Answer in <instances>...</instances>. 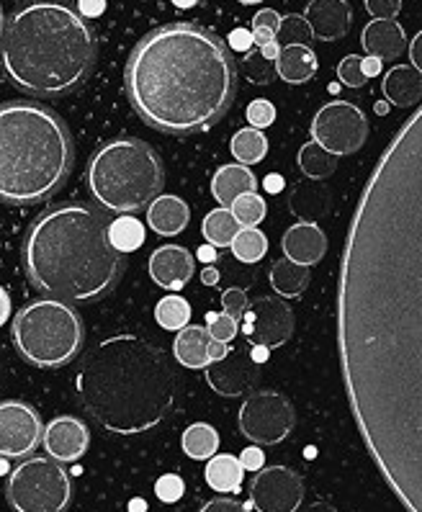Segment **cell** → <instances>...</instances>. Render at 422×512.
<instances>
[{"instance_id": "obj_12", "label": "cell", "mask_w": 422, "mask_h": 512, "mask_svg": "<svg viewBox=\"0 0 422 512\" xmlns=\"http://www.w3.org/2000/svg\"><path fill=\"white\" fill-rule=\"evenodd\" d=\"M44 422L29 402L3 399L0 402V456L29 458L42 446Z\"/></svg>"}, {"instance_id": "obj_27", "label": "cell", "mask_w": 422, "mask_h": 512, "mask_svg": "<svg viewBox=\"0 0 422 512\" xmlns=\"http://www.w3.org/2000/svg\"><path fill=\"white\" fill-rule=\"evenodd\" d=\"M206 484H209L214 492H240L242 479H245V466L237 456L232 453H219V456L209 458V464H206Z\"/></svg>"}, {"instance_id": "obj_32", "label": "cell", "mask_w": 422, "mask_h": 512, "mask_svg": "<svg viewBox=\"0 0 422 512\" xmlns=\"http://www.w3.org/2000/svg\"><path fill=\"white\" fill-rule=\"evenodd\" d=\"M181 446L183 453L193 461H209L219 451V433L211 428L209 422H193L191 428H186V433H183Z\"/></svg>"}, {"instance_id": "obj_3", "label": "cell", "mask_w": 422, "mask_h": 512, "mask_svg": "<svg viewBox=\"0 0 422 512\" xmlns=\"http://www.w3.org/2000/svg\"><path fill=\"white\" fill-rule=\"evenodd\" d=\"M109 224L103 209L80 201L42 211L21 245L31 286L67 304L103 299L124 273V255L111 245Z\"/></svg>"}, {"instance_id": "obj_20", "label": "cell", "mask_w": 422, "mask_h": 512, "mask_svg": "<svg viewBox=\"0 0 422 512\" xmlns=\"http://www.w3.org/2000/svg\"><path fill=\"white\" fill-rule=\"evenodd\" d=\"M361 44L363 52L379 60H397L402 52H407V37L404 29L397 21L374 19L371 24L363 26L361 31Z\"/></svg>"}, {"instance_id": "obj_24", "label": "cell", "mask_w": 422, "mask_h": 512, "mask_svg": "<svg viewBox=\"0 0 422 512\" xmlns=\"http://www.w3.org/2000/svg\"><path fill=\"white\" fill-rule=\"evenodd\" d=\"M258 188L255 183V175L248 165L232 163V165H222V168L214 173V181H211V193H214V199L219 201L222 206L230 209L240 196L245 193H253Z\"/></svg>"}, {"instance_id": "obj_58", "label": "cell", "mask_w": 422, "mask_h": 512, "mask_svg": "<svg viewBox=\"0 0 422 512\" xmlns=\"http://www.w3.org/2000/svg\"><path fill=\"white\" fill-rule=\"evenodd\" d=\"M376 114H386V103H376Z\"/></svg>"}, {"instance_id": "obj_42", "label": "cell", "mask_w": 422, "mask_h": 512, "mask_svg": "<svg viewBox=\"0 0 422 512\" xmlns=\"http://www.w3.org/2000/svg\"><path fill=\"white\" fill-rule=\"evenodd\" d=\"M245 116H248L250 127L268 129L273 121H276V106H273L271 101H266V98H258V101L250 103L248 111H245Z\"/></svg>"}, {"instance_id": "obj_26", "label": "cell", "mask_w": 422, "mask_h": 512, "mask_svg": "<svg viewBox=\"0 0 422 512\" xmlns=\"http://www.w3.org/2000/svg\"><path fill=\"white\" fill-rule=\"evenodd\" d=\"M211 340L214 338H211L206 327H201V325L183 327L173 343L175 361L186 368H206L211 363V358H209Z\"/></svg>"}, {"instance_id": "obj_35", "label": "cell", "mask_w": 422, "mask_h": 512, "mask_svg": "<svg viewBox=\"0 0 422 512\" xmlns=\"http://www.w3.org/2000/svg\"><path fill=\"white\" fill-rule=\"evenodd\" d=\"M155 320L163 330L181 332L183 327L191 325V304H188V299H183V296L178 294L165 296V299L157 302Z\"/></svg>"}, {"instance_id": "obj_54", "label": "cell", "mask_w": 422, "mask_h": 512, "mask_svg": "<svg viewBox=\"0 0 422 512\" xmlns=\"http://www.w3.org/2000/svg\"><path fill=\"white\" fill-rule=\"evenodd\" d=\"M219 278H222V276H219L217 268H206L204 276H201V281H204L206 286H217V284H219Z\"/></svg>"}, {"instance_id": "obj_52", "label": "cell", "mask_w": 422, "mask_h": 512, "mask_svg": "<svg viewBox=\"0 0 422 512\" xmlns=\"http://www.w3.org/2000/svg\"><path fill=\"white\" fill-rule=\"evenodd\" d=\"M227 353H230V348H227V343H219V340H211V345H209V358H211V363H214V361H222V358L227 356Z\"/></svg>"}, {"instance_id": "obj_44", "label": "cell", "mask_w": 422, "mask_h": 512, "mask_svg": "<svg viewBox=\"0 0 422 512\" xmlns=\"http://www.w3.org/2000/svg\"><path fill=\"white\" fill-rule=\"evenodd\" d=\"M222 307H224V312L230 314V317H235L237 322L245 320V314H248V309H250V299H248V294H245V289H237V286H232V289L224 291Z\"/></svg>"}, {"instance_id": "obj_15", "label": "cell", "mask_w": 422, "mask_h": 512, "mask_svg": "<svg viewBox=\"0 0 422 512\" xmlns=\"http://www.w3.org/2000/svg\"><path fill=\"white\" fill-rule=\"evenodd\" d=\"M260 379V363L253 358V350H230L222 361L206 366V384L219 397H242L255 389Z\"/></svg>"}, {"instance_id": "obj_22", "label": "cell", "mask_w": 422, "mask_h": 512, "mask_svg": "<svg viewBox=\"0 0 422 512\" xmlns=\"http://www.w3.org/2000/svg\"><path fill=\"white\" fill-rule=\"evenodd\" d=\"M191 222V209L181 196H157L147 206V227L160 237L181 235Z\"/></svg>"}, {"instance_id": "obj_45", "label": "cell", "mask_w": 422, "mask_h": 512, "mask_svg": "<svg viewBox=\"0 0 422 512\" xmlns=\"http://www.w3.org/2000/svg\"><path fill=\"white\" fill-rule=\"evenodd\" d=\"M366 11L374 19L397 21L399 11H402V0H366Z\"/></svg>"}, {"instance_id": "obj_5", "label": "cell", "mask_w": 422, "mask_h": 512, "mask_svg": "<svg viewBox=\"0 0 422 512\" xmlns=\"http://www.w3.org/2000/svg\"><path fill=\"white\" fill-rule=\"evenodd\" d=\"M96 31L62 0H31L6 21L0 67L19 91L57 98L75 91L96 65Z\"/></svg>"}, {"instance_id": "obj_30", "label": "cell", "mask_w": 422, "mask_h": 512, "mask_svg": "<svg viewBox=\"0 0 422 512\" xmlns=\"http://www.w3.org/2000/svg\"><path fill=\"white\" fill-rule=\"evenodd\" d=\"M296 163H299V170H302L307 178H312V181H325V178H330V175L338 170V155L312 139V142L302 145Z\"/></svg>"}, {"instance_id": "obj_43", "label": "cell", "mask_w": 422, "mask_h": 512, "mask_svg": "<svg viewBox=\"0 0 422 512\" xmlns=\"http://www.w3.org/2000/svg\"><path fill=\"white\" fill-rule=\"evenodd\" d=\"M183 492H186V484H183V479L178 474L160 476V479H157V484H155L157 500L168 502V505H173V502L181 500Z\"/></svg>"}, {"instance_id": "obj_36", "label": "cell", "mask_w": 422, "mask_h": 512, "mask_svg": "<svg viewBox=\"0 0 422 512\" xmlns=\"http://www.w3.org/2000/svg\"><path fill=\"white\" fill-rule=\"evenodd\" d=\"M268 253V237L258 227H242L232 242V255L240 263H260Z\"/></svg>"}, {"instance_id": "obj_21", "label": "cell", "mask_w": 422, "mask_h": 512, "mask_svg": "<svg viewBox=\"0 0 422 512\" xmlns=\"http://www.w3.org/2000/svg\"><path fill=\"white\" fill-rule=\"evenodd\" d=\"M332 196L327 191V186H322V181H312V178H304V181L296 183L291 188L289 196V209L299 222L317 224L320 219H325L330 214Z\"/></svg>"}, {"instance_id": "obj_28", "label": "cell", "mask_w": 422, "mask_h": 512, "mask_svg": "<svg viewBox=\"0 0 422 512\" xmlns=\"http://www.w3.org/2000/svg\"><path fill=\"white\" fill-rule=\"evenodd\" d=\"M278 55H281V42H271L266 47H255L242 57V73L248 75L250 83L268 85L278 75Z\"/></svg>"}, {"instance_id": "obj_38", "label": "cell", "mask_w": 422, "mask_h": 512, "mask_svg": "<svg viewBox=\"0 0 422 512\" xmlns=\"http://www.w3.org/2000/svg\"><path fill=\"white\" fill-rule=\"evenodd\" d=\"M281 13L276 8H263L255 13L253 19V39L255 47H266V44L278 42V31H281Z\"/></svg>"}, {"instance_id": "obj_53", "label": "cell", "mask_w": 422, "mask_h": 512, "mask_svg": "<svg viewBox=\"0 0 422 512\" xmlns=\"http://www.w3.org/2000/svg\"><path fill=\"white\" fill-rule=\"evenodd\" d=\"M266 188H268V193L281 191V188H284V178H281V175H278V173H271L266 178Z\"/></svg>"}, {"instance_id": "obj_23", "label": "cell", "mask_w": 422, "mask_h": 512, "mask_svg": "<svg viewBox=\"0 0 422 512\" xmlns=\"http://www.w3.org/2000/svg\"><path fill=\"white\" fill-rule=\"evenodd\" d=\"M386 101L399 106V109H410L422 101V75L412 65H397L384 75L381 85Z\"/></svg>"}, {"instance_id": "obj_16", "label": "cell", "mask_w": 422, "mask_h": 512, "mask_svg": "<svg viewBox=\"0 0 422 512\" xmlns=\"http://www.w3.org/2000/svg\"><path fill=\"white\" fill-rule=\"evenodd\" d=\"M42 446L49 458H55L60 464H75L91 446V430L78 417L60 415L44 425Z\"/></svg>"}, {"instance_id": "obj_37", "label": "cell", "mask_w": 422, "mask_h": 512, "mask_svg": "<svg viewBox=\"0 0 422 512\" xmlns=\"http://www.w3.org/2000/svg\"><path fill=\"white\" fill-rule=\"evenodd\" d=\"M230 209L242 227H258V224L263 222L268 214L266 199H263V196H258V191L240 196V199H237Z\"/></svg>"}, {"instance_id": "obj_18", "label": "cell", "mask_w": 422, "mask_h": 512, "mask_svg": "<svg viewBox=\"0 0 422 512\" xmlns=\"http://www.w3.org/2000/svg\"><path fill=\"white\" fill-rule=\"evenodd\" d=\"M304 16L312 26L314 37L322 42H338L353 24V11H350L348 0H309Z\"/></svg>"}, {"instance_id": "obj_56", "label": "cell", "mask_w": 422, "mask_h": 512, "mask_svg": "<svg viewBox=\"0 0 422 512\" xmlns=\"http://www.w3.org/2000/svg\"><path fill=\"white\" fill-rule=\"evenodd\" d=\"M173 3L178 8H193V6H196V3H199V0H173Z\"/></svg>"}, {"instance_id": "obj_29", "label": "cell", "mask_w": 422, "mask_h": 512, "mask_svg": "<svg viewBox=\"0 0 422 512\" xmlns=\"http://www.w3.org/2000/svg\"><path fill=\"white\" fill-rule=\"evenodd\" d=\"M271 286L278 296L296 299L309 286V266H299L294 260L281 258L271 268Z\"/></svg>"}, {"instance_id": "obj_2", "label": "cell", "mask_w": 422, "mask_h": 512, "mask_svg": "<svg viewBox=\"0 0 422 512\" xmlns=\"http://www.w3.org/2000/svg\"><path fill=\"white\" fill-rule=\"evenodd\" d=\"M124 88L145 124L183 137L209 129L230 111L237 65L217 34L196 24H168L132 49Z\"/></svg>"}, {"instance_id": "obj_19", "label": "cell", "mask_w": 422, "mask_h": 512, "mask_svg": "<svg viewBox=\"0 0 422 512\" xmlns=\"http://www.w3.org/2000/svg\"><path fill=\"white\" fill-rule=\"evenodd\" d=\"M284 255L299 266H317L327 253V235L317 224L296 222L294 227L286 229Z\"/></svg>"}, {"instance_id": "obj_51", "label": "cell", "mask_w": 422, "mask_h": 512, "mask_svg": "<svg viewBox=\"0 0 422 512\" xmlns=\"http://www.w3.org/2000/svg\"><path fill=\"white\" fill-rule=\"evenodd\" d=\"M381 67H384V60H379V57H363V73H366V78H379Z\"/></svg>"}, {"instance_id": "obj_11", "label": "cell", "mask_w": 422, "mask_h": 512, "mask_svg": "<svg viewBox=\"0 0 422 512\" xmlns=\"http://www.w3.org/2000/svg\"><path fill=\"white\" fill-rule=\"evenodd\" d=\"M368 137V119L356 103L332 101L312 119V139L335 155H356Z\"/></svg>"}, {"instance_id": "obj_50", "label": "cell", "mask_w": 422, "mask_h": 512, "mask_svg": "<svg viewBox=\"0 0 422 512\" xmlns=\"http://www.w3.org/2000/svg\"><path fill=\"white\" fill-rule=\"evenodd\" d=\"M407 52H410L412 67H417V70H420V75H422V31H417V37L412 39L410 49H407Z\"/></svg>"}, {"instance_id": "obj_10", "label": "cell", "mask_w": 422, "mask_h": 512, "mask_svg": "<svg viewBox=\"0 0 422 512\" xmlns=\"http://www.w3.org/2000/svg\"><path fill=\"white\" fill-rule=\"evenodd\" d=\"M296 425L294 404L278 392H255L240 407L237 428L255 446H278Z\"/></svg>"}, {"instance_id": "obj_59", "label": "cell", "mask_w": 422, "mask_h": 512, "mask_svg": "<svg viewBox=\"0 0 422 512\" xmlns=\"http://www.w3.org/2000/svg\"><path fill=\"white\" fill-rule=\"evenodd\" d=\"M240 3H245V6H255V3H263V0H240Z\"/></svg>"}, {"instance_id": "obj_57", "label": "cell", "mask_w": 422, "mask_h": 512, "mask_svg": "<svg viewBox=\"0 0 422 512\" xmlns=\"http://www.w3.org/2000/svg\"><path fill=\"white\" fill-rule=\"evenodd\" d=\"M3 31H6V13H3V6H0V39H3Z\"/></svg>"}, {"instance_id": "obj_13", "label": "cell", "mask_w": 422, "mask_h": 512, "mask_svg": "<svg viewBox=\"0 0 422 512\" xmlns=\"http://www.w3.org/2000/svg\"><path fill=\"white\" fill-rule=\"evenodd\" d=\"M250 500L258 512H296L304 502V482L289 466H268L250 484Z\"/></svg>"}, {"instance_id": "obj_39", "label": "cell", "mask_w": 422, "mask_h": 512, "mask_svg": "<svg viewBox=\"0 0 422 512\" xmlns=\"http://www.w3.org/2000/svg\"><path fill=\"white\" fill-rule=\"evenodd\" d=\"M314 37L312 26H309L307 16H296L289 13L281 19V31H278V42L284 44H309V39Z\"/></svg>"}, {"instance_id": "obj_31", "label": "cell", "mask_w": 422, "mask_h": 512, "mask_svg": "<svg viewBox=\"0 0 422 512\" xmlns=\"http://www.w3.org/2000/svg\"><path fill=\"white\" fill-rule=\"evenodd\" d=\"M242 229V224L237 222L232 209L222 206V209L209 211L204 217V224H201V235L206 237V242L214 247H232L237 232Z\"/></svg>"}, {"instance_id": "obj_1", "label": "cell", "mask_w": 422, "mask_h": 512, "mask_svg": "<svg viewBox=\"0 0 422 512\" xmlns=\"http://www.w3.org/2000/svg\"><path fill=\"white\" fill-rule=\"evenodd\" d=\"M338 353L358 433L422 512V106L358 196L338 281Z\"/></svg>"}, {"instance_id": "obj_6", "label": "cell", "mask_w": 422, "mask_h": 512, "mask_svg": "<svg viewBox=\"0 0 422 512\" xmlns=\"http://www.w3.org/2000/svg\"><path fill=\"white\" fill-rule=\"evenodd\" d=\"M75 145L65 119L37 101L0 103V204L49 201L73 173Z\"/></svg>"}, {"instance_id": "obj_48", "label": "cell", "mask_w": 422, "mask_h": 512, "mask_svg": "<svg viewBox=\"0 0 422 512\" xmlns=\"http://www.w3.org/2000/svg\"><path fill=\"white\" fill-rule=\"evenodd\" d=\"M230 44H232V49H235V52H250V49H253V44H255L253 31L235 29L230 34Z\"/></svg>"}, {"instance_id": "obj_46", "label": "cell", "mask_w": 422, "mask_h": 512, "mask_svg": "<svg viewBox=\"0 0 422 512\" xmlns=\"http://www.w3.org/2000/svg\"><path fill=\"white\" fill-rule=\"evenodd\" d=\"M242 466H245V471H253V474H258V471L266 469V453H263V448L260 446H250L242 451L240 456Z\"/></svg>"}, {"instance_id": "obj_25", "label": "cell", "mask_w": 422, "mask_h": 512, "mask_svg": "<svg viewBox=\"0 0 422 512\" xmlns=\"http://www.w3.org/2000/svg\"><path fill=\"white\" fill-rule=\"evenodd\" d=\"M317 52L309 44H286L278 55V78L289 85H302L317 75Z\"/></svg>"}, {"instance_id": "obj_14", "label": "cell", "mask_w": 422, "mask_h": 512, "mask_svg": "<svg viewBox=\"0 0 422 512\" xmlns=\"http://www.w3.org/2000/svg\"><path fill=\"white\" fill-rule=\"evenodd\" d=\"M245 335L260 348H281L294 335V312L284 299L258 296L245 314Z\"/></svg>"}, {"instance_id": "obj_4", "label": "cell", "mask_w": 422, "mask_h": 512, "mask_svg": "<svg viewBox=\"0 0 422 512\" xmlns=\"http://www.w3.org/2000/svg\"><path fill=\"white\" fill-rule=\"evenodd\" d=\"M75 392L103 430L139 435L173 410L175 374L163 348L137 335H114L83 358Z\"/></svg>"}, {"instance_id": "obj_33", "label": "cell", "mask_w": 422, "mask_h": 512, "mask_svg": "<svg viewBox=\"0 0 422 512\" xmlns=\"http://www.w3.org/2000/svg\"><path fill=\"white\" fill-rule=\"evenodd\" d=\"M230 150L240 165H258L263 163L268 155V137L263 134V129H240V132L232 137Z\"/></svg>"}, {"instance_id": "obj_7", "label": "cell", "mask_w": 422, "mask_h": 512, "mask_svg": "<svg viewBox=\"0 0 422 512\" xmlns=\"http://www.w3.org/2000/svg\"><path fill=\"white\" fill-rule=\"evenodd\" d=\"M93 201L111 214H137L160 196L165 170L157 152L134 137L109 139L85 168Z\"/></svg>"}, {"instance_id": "obj_9", "label": "cell", "mask_w": 422, "mask_h": 512, "mask_svg": "<svg viewBox=\"0 0 422 512\" xmlns=\"http://www.w3.org/2000/svg\"><path fill=\"white\" fill-rule=\"evenodd\" d=\"M6 497L13 512H65L73 479L55 458L29 456L8 476Z\"/></svg>"}, {"instance_id": "obj_8", "label": "cell", "mask_w": 422, "mask_h": 512, "mask_svg": "<svg viewBox=\"0 0 422 512\" xmlns=\"http://www.w3.org/2000/svg\"><path fill=\"white\" fill-rule=\"evenodd\" d=\"M11 340L29 366L62 368L83 350L85 327L73 304L34 299L11 320Z\"/></svg>"}, {"instance_id": "obj_40", "label": "cell", "mask_w": 422, "mask_h": 512, "mask_svg": "<svg viewBox=\"0 0 422 512\" xmlns=\"http://www.w3.org/2000/svg\"><path fill=\"white\" fill-rule=\"evenodd\" d=\"M206 330L219 343H230V340L237 338V332H240V322L235 317H230L227 312H209L206 314Z\"/></svg>"}, {"instance_id": "obj_41", "label": "cell", "mask_w": 422, "mask_h": 512, "mask_svg": "<svg viewBox=\"0 0 422 512\" xmlns=\"http://www.w3.org/2000/svg\"><path fill=\"white\" fill-rule=\"evenodd\" d=\"M338 80L348 88H361L366 85V73H363V57L358 55H348L340 60L338 65Z\"/></svg>"}, {"instance_id": "obj_34", "label": "cell", "mask_w": 422, "mask_h": 512, "mask_svg": "<svg viewBox=\"0 0 422 512\" xmlns=\"http://www.w3.org/2000/svg\"><path fill=\"white\" fill-rule=\"evenodd\" d=\"M109 237L111 245H114L121 255H129L145 245L147 235L145 227H142V222H139L137 217L124 214V217H116L114 222L109 224Z\"/></svg>"}, {"instance_id": "obj_17", "label": "cell", "mask_w": 422, "mask_h": 512, "mask_svg": "<svg viewBox=\"0 0 422 512\" xmlns=\"http://www.w3.org/2000/svg\"><path fill=\"white\" fill-rule=\"evenodd\" d=\"M147 268H150L152 281L160 289L178 291L183 286H188V281L193 278V271H196V263H193V255L188 253L186 247L163 245L150 255V266Z\"/></svg>"}, {"instance_id": "obj_47", "label": "cell", "mask_w": 422, "mask_h": 512, "mask_svg": "<svg viewBox=\"0 0 422 512\" xmlns=\"http://www.w3.org/2000/svg\"><path fill=\"white\" fill-rule=\"evenodd\" d=\"M199 512H248V507L237 500H230V497H222V500L206 502Z\"/></svg>"}, {"instance_id": "obj_49", "label": "cell", "mask_w": 422, "mask_h": 512, "mask_svg": "<svg viewBox=\"0 0 422 512\" xmlns=\"http://www.w3.org/2000/svg\"><path fill=\"white\" fill-rule=\"evenodd\" d=\"M13 320V304H11V294H8L3 286H0V327L6 325V322Z\"/></svg>"}, {"instance_id": "obj_55", "label": "cell", "mask_w": 422, "mask_h": 512, "mask_svg": "<svg viewBox=\"0 0 422 512\" xmlns=\"http://www.w3.org/2000/svg\"><path fill=\"white\" fill-rule=\"evenodd\" d=\"M199 258L204 260V263H211V260H217L219 255H217V250H214V245H209V247H201Z\"/></svg>"}]
</instances>
